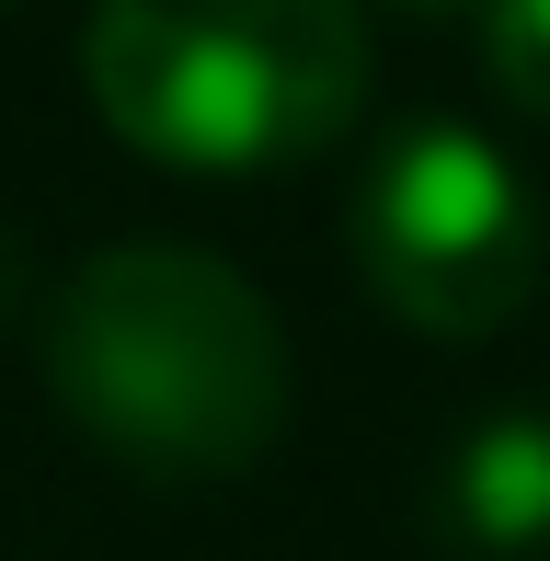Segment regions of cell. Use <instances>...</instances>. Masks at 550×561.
I'll return each mask as SVG.
<instances>
[{"label":"cell","mask_w":550,"mask_h":561,"mask_svg":"<svg viewBox=\"0 0 550 561\" xmlns=\"http://www.w3.org/2000/svg\"><path fill=\"white\" fill-rule=\"evenodd\" d=\"M46 390L138 481H241L287 436V321L195 241H115L46 298Z\"/></svg>","instance_id":"cell-1"},{"label":"cell","mask_w":550,"mask_h":561,"mask_svg":"<svg viewBox=\"0 0 550 561\" xmlns=\"http://www.w3.org/2000/svg\"><path fill=\"white\" fill-rule=\"evenodd\" d=\"M92 115L161 172L253 184L321 161L367 115L356 0H92Z\"/></svg>","instance_id":"cell-2"},{"label":"cell","mask_w":550,"mask_h":561,"mask_svg":"<svg viewBox=\"0 0 550 561\" xmlns=\"http://www.w3.org/2000/svg\"><path fill=\"white\" fill-rule=\"evenodd\" d=\"M344 252H356V287L402 333L482 344L505 321H528V298L550 275V218L482 126L413 115L367 149L356 195H344Z\"/></svg>","instance_id":"cell-3"},{"label":"cell","mask_w":550,"mask_h":561,"mask_svg":"<svg viewBox=\"0 0 550 561\" xmlns=\"http://www.w3.org/2000/svg\"><path fill=\"white\" fill-rule=\"evenodd\" d=\"M436 527H447V550L539 561V550H550V413L516 401V413H482L470 436H447Z\"/></svg>","instance_id":"cell-4"},{"label":"cell","mask_w":550,"mask_h":561,"mask_svg":"<svg viewBox=\"0 0 550 561\" xmlns=\"http://www.w3.org/2000/svg\"><path fill=\"white\" fill-rule=\"evenodd\" d=\"M482 69L528 126H550V0H482Z\"/></svg>","instance_id":"cell-5"},{"label":"cell","mask_w":550,"mask_h":561,"mask_svg":"<svg viewBox=\"0 0 550 561\" xmlns=\"http://www.w3.org/2000/svg\"><path fill=\"white\" fill-rule=\"evenodd\" d=\"M402 12H482V0H402Z\"/></svg>","instance_id":"cell-6"},{"label":"cell","mask_w":550,"mask_h":561,"mask_svg":"<svg viewBox=\"0 0 550 561\" xmlns=\"http://www.w3.org/2000/svg\"><path fill=\"white\" fill-rule=\"evenodd\" d=\"M0 12H12V0H0Z\"/></svg>","instance_id":"cell-7"}]
</instances>
